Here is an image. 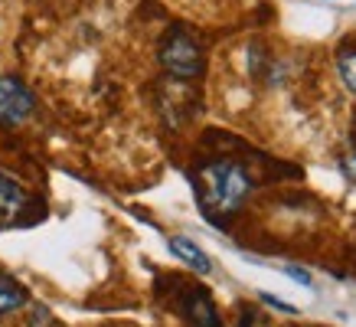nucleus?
I'll return each instance as SVG.
<instances>
[{
  "label": "nucleus",
  "mask_w": 356,
  "mask_h": 327,
  "mask_svg": "<svg viewBox=\"0 0 356 327\" xmlns=\"http://www.w3.org/2000/svg\"><path fill=\"white\" fill-rule=\"evenodd\" d=\"M261 301H265V305H271V308H275V311H284V314H294V308H291V305H284V301H278V298H271V294H265V292H261Z\"/></svg>",
  "instance_id": "9d476101"
},
{
  "label": "nucleus",
  "mask_w": 356,
  "mask_h": 327,
  "mask_svg": "<svg viewBox=\"0 0 356 327\" xmlns=\"http://www.w3.org/2000/svg\"><path fill=\"white\" fill-rule=\"evenodd\" d=\"M36 109V98L17 76H3L0 79V125L3 128H17L33 115Z\"/></svg>",
  "instance_id": "7ed1b4c3"
},
{
  "label": "nucleus",
  "mask_w": 356,
  "mask_h": 327,
  "mask_svg": "<svg viewBox=\"0 0 356 327\" xmlns=\"http://www.w3.org/2000/svg\"><path fill=\"white\" fill-rule=\"evenodd\" d=\"M26 301H30V292H26L17 278H10V275H0V317L20 311Z\"/></svg>",
  "instance_id": "0eeeda50"
},
{
  "label": "nucleus",
  "mask_w": 356,
  "mask_h": 327,
  "mask_svg": "<svg viewBox=\"0 0 356 327\" xmlns=\"http://www.w3.org/2000/svg\"><path fill=\"white\" fill-rule=\"evenodd\" d=\"M288 275H291V278H298V282H304V285H311V275L301 272V269H294V265L288 269Z\"/></svg>",
  "instance_id": "9b49d317"
},
{
  "label": "nucleus",
  "mask_w": 356,
  "mask_h": 327,
  "mask_svg": "<svg viewBox=\"0 0 356 327\" xmlns=\"http://www.w3.org/2000/svg\"><path fill=\"white\" fill-rule=\"evenodd\" d=\"M157 63L173 82H193V79L203 76L206 56L193 33L184 30V26H173V30L163 33L161 46H157Z\"/></svg>",
  "instance_id": "f03ea898"
},
{
  "label": "nucleus",
  "mask_w": 356,
  "mask_h": 327,
  "mask_svg": "<svg viewBox=\"0 0 356 327\" xmlns=\"http://www.w3.org/2000/svg\"><path fill=\"white\" fill-rule=\"evenodd\" d=\"M180 311L190 321V327H222L219 311L206 288H186L184 298H180Z\"/></svg>",
  "instance_id": "20e7f679"
},
{
  "label": "nucleus",
  "mask_w": 356,
  "mask_h": 327,
  "mask_svg": "<svg viewBox=\"0 0 356 327\" xmlns=\"http://www.w3.org/2000/svg\"><path fill=\"white\" fill-rule=\"evenodd\" d=\"M167 246H170L173 255L184 262L186 269H193L196 275H209V272H213V259H209V255H206V252L200 249L193 239H186V236H170V242H167Z\"/></svg>",
  "instance_id": "39448f33"
},
{
  "label": "nucleus",
  "mask_w": 356,
  "mask_h": 327,
  "mask_svg": "<svg viewBox=\"0 0 356 327\" xmlns=\"http://www.w3.org/2000/svg\"><path fill=\"white\" fill-rule=\"evenodd\" d=\"M252 177L242 164L236 161H209L200 167L196 174V196H200V207L213 223L229 219L232 213L242 209L248 196H252Z\"/></svg>",
  "instance_id": "f257e3e1"
},
{
  "label": "nucleus",
  "mask_w": 356,
  "mask_h": 327,
  "mask_svg": "<svg viewBox=\"0 0 356 327\" xmlns=\"http://www.w3.org/2000/svg\"><path fill=\"white\" fill-rule=\"evenodd\" d=\"M343 174H346V177H350V180H353V184H356V144H353V147H350V154H346V157H343Z\"/></svg>",
  "instance_id": "1a4fd4ad"
},
{
  "label": "nucleus",
  "mask_w": 356,
  "mask_h": 327,
  "mask_svg": "<svg viewBox=\"0 0 356 327\" xmlns=\"http://www.w3.org/2000/svg\"><path fill=\"white\" fill-rule=\"evenodd\" d=\"M30 203V196L17 180H10L7 174H0V219H13L20 216Z\"/></svg>",
  "instance_id": "423d86ee"
},
{
  "label": "nucleus",
  "mask_w": 356,
  "mask_h": 327,
  "mask_svg": "<svg viewBox=\"0 0 356 327\" xmlns=\"http://www.w3.org/2000/svg\"><path fill=\"white\" fill-rule=\"evenodd\" d=\"M337 72H340V82L356 95V40L340 46V53H337Z\"/></svg>",
  "instance_id": "6e6552de"
}]
</instances>
